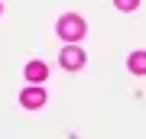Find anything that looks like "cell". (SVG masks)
<instances>
[{
  "instance_id": "1",
  "label": "cell",
  "mask_w": 146,
  "mask_h": 139,
  "mask_svg": "<svg viewBox=\"0 0 146 139\" xmlns=\"http://www.w3.org/2000/svg\"><path fill=\"white\" fill-rule=\"evenodd\" d=\"M58 36H62L65 42H78L84 36V20L81 16H75V13H68L58 20Z\"/></svg>"
},
{
  "instance_id": "4",
  "label": "cell",
  "mask_w": 146,
  "mask_h": 139,
  "mask_svg": "<svg viewBox=\"0 0 146 139\" xmlns=\"http://www.w3.org/2000/svg\"><path fill=\"white\" fill-rule=\"evenodd\" d=\"M46 74H49V68L42 65V62H29V65H26V78H29L33 84H42Z\"/></svg>"
},
{
  "instance_id": "2",
  "label": "cell",
  "mask_w": 146,
  "mask_h": 139,
  "mask_svg": "<svg viewBox=\"0 0 146 139\" xmlns=\"http://www.w3.org/2000/svg\"><path fill=\"white\" fill-rule=\"evenodd\" d=\"M58 62H62V68H68V71H78V68L84 65V52L78 45H65L62 55H58Z\"/></svg>"
},
{
  "instance_id": "5",
  "label": "cell",
  "mask_w": 146,
  "mask_h": 139,
  "mask_svg": "<svg viewBox=\"0 0 146 139\" xmlns=\"http://www.w3.org/2000/svg\"><path fill=\"white\" fill-rule=\"evenodd\" d=\"M127 68H130L133 74H146V52H133L130 62H127Z\"/></svg>"
},
{
  "instance_id": "6",
  "label": "cell",
  "mask_w": 146,
  "mask_h": 139,
  "mask_svg": "<svg viewBox=\"0 0 146 139\" xmlns=\"http://www.w3.org/2000/svg\"><path fill=\"white\" fill-rule=\"evenodd\" d=\"M114 7H117V10H136L140 0H114Z\"/></svg>"
},
{
  "instance_id": "3",
  "label": "cell",
  "mask_w": 146,
  "mask_h": 139,
  "mask_svg": "<svg viewBox=\"0 0 146 139\" xmlns=\"http://www.w3.org/2000/svg\"><path fill=\"white\" fill-rule=\"evenodd\" d=\"M20 103H23L26 110H39L42 103H46V91H42L39 84H29V88L20 94Z\"/></svg>"
}]
</instances>
